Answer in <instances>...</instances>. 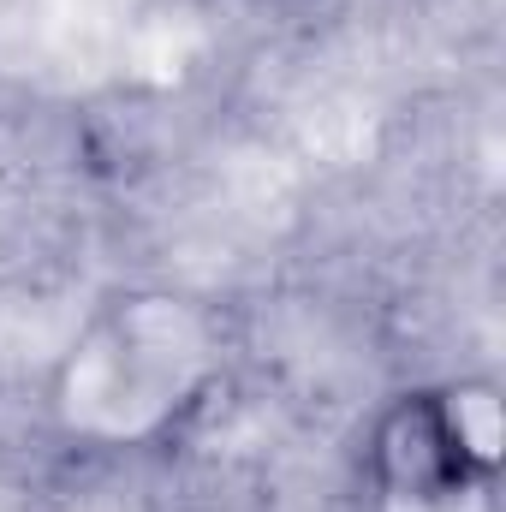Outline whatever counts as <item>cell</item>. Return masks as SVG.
Listing matches in <instances>:
<instances>
[{"mask_svg": "<svg viewBox=\"0 0 506 512\" xmlns=\"http://www.w3.org/2000/svg\"><path fill=\"white\" fill-rule=\"evenodd\" d=\"M501 387L495 376L405 387L364 429V483L393 512H447L489 495L501 477Z\"/></svg>", "mask_w": 506, "mask_h": 512, "instance_id": "cell-1", "label": "cell"}]
</instances>
